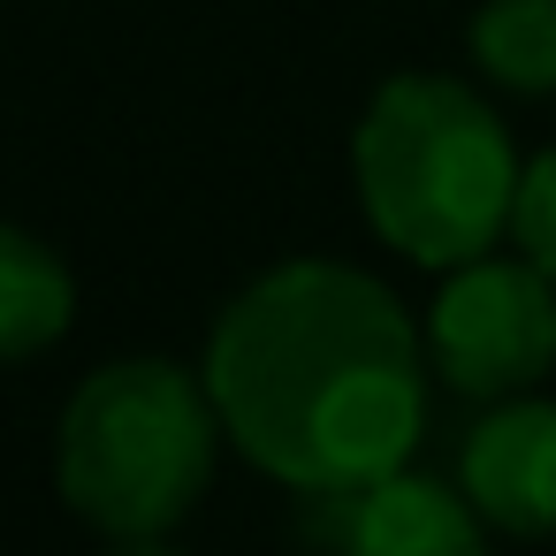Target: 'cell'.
I'll return each instance as SVG.
<instances>
[{
    "label": "cell",
    "mask_w": 556,
    "mask_h": 556,
    "mask_svg": "<svg viewBox=\"0 0 556 556\" xmlns=\"http://www.w3.org/2000/svg\"><path fill=\"white\" fill-rule=\"evenodd\" d=\"M206 389L229 442L305 495L396 472L427 427L419 328L389 282L343 260L267 267L214 320Z\"/></svg>",
    "instance_id": "cell-1"
},
{
    "label": "cell",
    "mask_w": 556,
    "mask_h": 556,
    "mask_svg": "<svg viewBox=\"0 0 556 556\" xmlns=\"http://www.w3.org/2000/svg\"><path fill=\"white\" fill-rule=\"evenodd\" d=\"M351 176L374 237L419 267L480 260L518 206V153L503 115L457 77H389L351 138Z\"/></svg>",
    "instance_id": "cell-2"
},
{
    "label": "cell",
    "mask_w": 556,
    "mask_h": 556,
    "mask_svg": "<svg viewBox=\"0 0 556 556\" xmlns=\"http://www.w3.org/2000/svg\"><path fill=\"white\" fill-rule=\"evenodd\" d=\"M222 434L229 427L214 412L206 374H184L168 358H115L85 374L62 412L54 434L62 503L108 541L168 533L206 495Z\"/></svg>",
    "instance_id": "cell-3"
},
{
    "label": "cell",
    "mask_w": 556,
    "mask_h": 556,
    "mask_svg": "<svg viewBox=\"0 0 556 556\" xmlns=\"http://www.w3.org/2000/svg\"><path fill=\"white\" fill-rule=\"evenodd\" d=\"M427 358L465 396H518L556 366V282L533 260H465L427 305Z\"/></svg>",
    "instance_id": "cell-4"
},
{
    "label": "cell",
    "mask_w": 556,
    "mask_h": 556,
    "mask_svg": "<svg viewBox=\"0 0 556 556\" xmlns=\"http://www.w3.org/2000/svg\"><path fill=\"white\" fill-rule=\"evenodd\" d=\"M457 488L503 533H526V541L556 533V404L533 389L495 396V412L465 434Z\"/></svg>",
    "instance_id": "cell-5"
},
{
    "label": "cell",
    "mask_w": 556,
    "mask_h": 556,
    "mask_svg": "<svg viewBox=\"0 0 556 556\" xmlns=\"http://www.w3.org/2000/svg\"><path fill=\"white\" fill-rule=\"evenodd\" d=\"M336 556H488L480 510L465 488H442L427 472H381L351 495H336Z\"/></svg>",
    "instance_id": "cell-6"
},
{
    "label": "cell",
    "mask_w": 556,
    "mask_h": 556,
    "mask_svg": "<svg viewBox=\"0 0 556 556\" xmlns=\"http://www.w3.org/2000/svg\"><path fill=\"white\" fill-rule=\"evenodd\" d=\"M70 320H77L70 260L47 237L0 222V358H39L47 343L70 336Z\"/></svg>",
    "instance_id": "cell-7"
},
{
    "label": "cell",
    "mask_w": 556,
    "mask_h": 556,
    "mask_svg": "<svg viewBox=\"0 0 556 556\" xmlns=\"http://www.w3.org/2000/svg\"><path fill=\"white\" fill-rule=\"evenodd\" d=\"M472 62L503 92H556V0H488L465 31Z\"/></svg>",
    "instance_id": "cell-8"
},
{
    "label": "cell",
    "mask_w": 556,
    "mask_h": 556,
    "mask_svg": "<svg viewBox=\"0 0 556 556\" xmlns=\"http://www.w3.org/2000/svg\"><path fill=\"white\" fill-rule=\"evenodd\" d=\"M510 237H518V252L556 282V146L518 176V206H510Z\"/></svg>",
    "instance_id": "cell-9"
},
{
    "label": "cell",
    "mask_w": 556,
    "mask_h": 556,
    "mask_svg": "<svg viewBox=\"0 0 556 556\" xmlns=\"http://www.w3.org/2000/svg\"><path fill=\"white\" fill-rule=\"evenodd\" d=\"M108 556H184V548H168V533H138V541H115Z\"/></svg>",
    "instance_id": "cell-10"
}]
</instances>
